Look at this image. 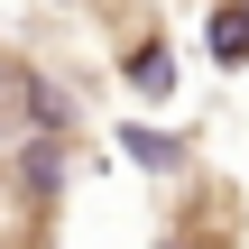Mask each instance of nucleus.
I'll list each match as a JSON object with an SVG mask.
<instances>
[{"label": "nucleus", "mask_w": 249, "mask_h": 249, "mask_svg": "<svg viewBox=\"0 0 249 249\" xmlns=\"http://www.w3.org/2000/svg\"><path fill=\"white\" fill-rule=\"evenodd\" d=\"M213 55H222V65H240V55H249V0L231 9V18H213Z\"/></svg>", "instance_id": "nucleus-1"}, {"label": "nucleus", "mask_w": 249, "mask_h": 249, "mask_svg": "<svg viewBox=\"0 0 249 249\" xmlns=\"http://www.w3.org/2000/svg\"><path fill=\"white\" fill-rule=\"evenodd\" d=\"M18 120H28V74L0 55V129H18Z\"/></svg>", "instance_id": "nucleus-2"}]
</instances>
